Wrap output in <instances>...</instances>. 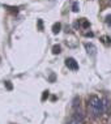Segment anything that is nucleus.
<instances>
[{
	"instance_id": "1",
	"label": "nucleus",
	"mask_w": 111,
	"mask_h": 124,
	"mask_svg": "<svg viewBox=\"0 0 111 124\" xmlns=\"http://www.w3.org/2000/svg\"><path fill=\"white\" fill-rule=\"evenodd\" d=\"M88 110L90 115L97 119L105 112V103L98 95H90L88 99Z\"/></svg>"
},
{
	"instance_id": "2",
	"label": "nucleus",
	"mask_w": 111,
	"mask_h": 124,
	"mask_svg": "<svg viewBox=\"0 0 111 124\" xmlns=\"http://www.w3.org/2000/svg\"><path fill=\"white\" fill-rule=\"evenodd\" d=\"M65 124H84V116H82V114L79 112V111L73 112V115L71 116L69 120Z\"/></svg>"
},
{
	"instance_id": "3",
	"label": "nucleus",
	"mask_w": 111,
	"mask_h": 124,
	"mask_svg": "<svg viewBox=\"0 0 111 124\" xmlns=\"http://www.w3.org/2000/svg\"><path fill=\"white\" fill-rule=\"evenodd\" d=\"M65 65L68 67L69 69H72V71H77L79 69V64H77V62L73 58H68L65 60Z\"/></svg>"
},
{
	"instance_id": "4",
	"label": "nucleus",
	"mask_w": 111,
	"mask_h": 124,
	"mask_svg": "<svg viewBox=\"0 0 111 124\" xmlns=\"http://www.w3.org/2000/svg\"><path fill=\"white\" fill-rule=\"evenodd\" d=\"M85 48H86V51H88V54H92V55H94L97 51L95 46H94L93 43H85Z\"/></svg>"
},
{
	"instance_id": "5",
	"label": "nucleus",
	"mask_w": 111,
	"mask_h": 124,
	"mask_svg": "<svg viewBox=\"0 0 111 124\" xmlns=\"http://www.w3.org/2000/svg\"><path fill=\"white\" fill-rule=\"evenodd\" d=\"M52 31H54V34H58V33L60 31V24H55V25H54V30H52Z\"/></svg>"
},
{
	"instance_id": "6",
	"label": "nucleus",
	"mask_w": 111,
	"mask_h": 124,
	"mask_svg": "<svg viewBox=\"0 0 111 124\" xmlns=\"http://www.w3.org/2000/svg\"><path fill=\"white\" fill-rule=\"evenodd\" d=\"M60 52V46H54V47H52V54H55V55H56V54H59Z\"/></svg>"
},
{
	"instance_id": "7",
	"label": "nucleus",
	"mask_w": 111,
	"mask_h": 124,
	"mask_svg": "<svg viewBox=\"0 0 111 124\" xmlns=\"http://www.w3.org/2000/svg\"><path fill=\"white\" fill-rule=\"evenodd\" d=\"M106 22H107L109 25H111V15H109V16L106 17Z\"/></svg>"
},
{
	"instance_id": "8",
	"label": "nucleus",
	"mask_w": 111,
	"mask_h": 124,
	"mask_svg": "<svg viewBox=\"0 0 111 124\" xmlns=\"http://www.w3.org/2000/svg\"><path fill=\"white\" fill-rule=\"evenodd\" d=\"M47 95H48V92H45V94H43V97H42V99H45V98H46Z\"/></svg>"
},
{
	"instance_id": "9",
	"label": "nucleus",
	"mask_w": 111,
	"mask_h": 124,
	"mask_svg": "<svg viewBox=\"0 0 111 124\" xmlns=\"http://www.w3.org/2000/svg\"><path fill=\"white\" fill-rule=\"evenodd\" d=\"M7 86H8V89H12V85L9 82H7Z\"/></svg>"
},
{
	"instance_id": "10",
	"label": "nucleus",
	"mask_w": 111,
	"mask_h": 124,
	"mask_svg": "<svg viewBox=\"0 0 111 124\" xmlns=\"http://www.w3.org/2000/svg\"><path fill=\"white\" fill-rule=\"evenodd\" d=\"M73 11H79V9H77V4L73 5Z\"/></svg>"
}]
</instances>
